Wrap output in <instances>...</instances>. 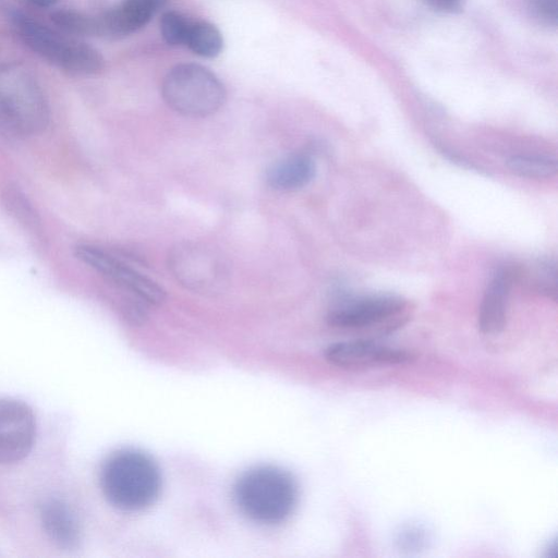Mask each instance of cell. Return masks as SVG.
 Returning <instances> with one entry per match:
<instances>
[{
	"label": "cell",
	"instance_id": "19",
	"mask_svg": "<svg viewBox=\"0 0 558 558\" xmlns=\"http://www.w3.org/2000/svg\"><path fill=\"white\" fill-rule=\"evenodd\" d=\"M192 22L178 11H167L160 19V33L168 45H185Z\"/></svg>",
	"mask_w": 558,
	"mask_h": 558
},
{
	"label": "cell",
	"instance_id": "23",
	"mask_svg": "<svg viewBox=\"0 0 558 558\" xmlns=\"http://www.w3.org/2000/svg\"><path fill=\"white\" fill-rule=\"evenodd\" d=\"M433 7L441 11L453 12L461 7L462 0H427Z\"/></svg>",
	"mask_w": 558,
	"mask_h": 558
},
{
	"label": "cell",
	"instance_id": "16",
	"mask_svg": "<svg viewBox=\"0 0 558 558\" xmlns=\"http://www.w3.org/2000/svg\"><path fill=\"white\" fill-rule=\"evenodd\" d=\"M527 281L532 290L553 301L557 300V263L544 257L535 260L527 269Z\"/></svg>",
	"mask_w": 558,
	"mask_h": 558
},
{
	"label": "cell",
	"instance_id": "10",
	"mask_svg": "<svg viewBox=\"0 0 558 558\" xmlns=\"http://www.w3.org/2000/svg\"><path fill=\"white\" fill-rule=\"evenodd\" d=\"M325 359L343 368H368L404 364L412 355L401 349L367 340L342 341L325 350Z\"/></svg>",
	"mask_w": 558,
	"mask_h": 558
},
{
	"label": "cell",
	"instance_id": "4",
	"mask_svg": "<svg viewBox=\"0 0 558 558\" xmlns=\"http://www.w3.org/2000/svg\"><path fill=\"white\" fill-rule=\"evenodd\" d=\"M10 17L22 41L59 68L77 74H96L102 70L104 58L92 46L68 39L20 11L12 12Z\"/></svg>",
	"mask_w": 558,
	"mask_h": 558
},
{
	"label": "cell",
	"instance_id": "3",
	"mask_svg": "<svg viewBox=\"0 0 558 558\" xmlns=\"http://www.w3.org/2000/svg\"><path fill=\"white\" fill-rule=\"evenodd\" d=\"M49 122L47 99L27 72L14 65L0 69V133L25 137L40 133Z\"/></svg>",
	"mask_w": 558,
	"mask_h": 558
},
{
	"label": "cell",
	"instance_id": "13",
	"mask_svg": "<svg viewBox=\"0 0 558 558\" xmlns=\"http://www.w3.org/2000/svg\"><path fill=\"white\" fill-rule=\"evenodd\" d=\"M313 158L294 154L274 163L267 171V183L278 191H295L306 186L315 177Z\"/></svg>",
	"mask_w": 558,
	"mask_h": 558
},
{
	"label": "cell",
	"instance_id": "21",
	"mask_svg": "<svg viewBox=\"0 0 558 558\" xmlns=\"http://www.w3.org/2000/svg\"><path fill=\"white\" fill-rule=\"evenodd\" d=\"M399 542L407 549H413L415 547H420V545L424 542V537L420 530L410 527L402 532Z\"/></svg>",
	"mask_w": 558,
	"mask_h": 558
},
{
	"label": "cell",
	"instance_id": "11",
	"mask_svg": "<svg viewBox=\"0 0 558 558\" xmlns=\"http://www.w3.org/2000/svg\"><path fill=\"white\" fill-rule=\"evenodd\" d=\"M518 271L510 266L498 268L484 291L477 315L478 330L484 335H497L506 325L511 288Z\"/></svg>",
	"mask_w": 558,
	"mask_h": 558
},
{
	"label": "cell",
	"instance_id": "24",
	"mask_svg": "<svg viewBox=\"0 0 558 558\" xmlns=\"http://www.w3.org/2000/svg\"><path fill=\"white\" fill-rule=\"evenodd\" d=\"M32 4L39 8H49L54 5L59 0H27Z\"/></svg>",
	"mask_w": 558,
	"mask_h": 558
},
{
	"label": "cell",
	"instance_id": "6",
	"mask_svg": "<svg viewBox=\"0 0 558 558\" xmlns=\"http://www.w3.org/2000/svg\"><path fill=\"white\" fill-rule=\"evenodd\" d=\"M169 268L186 289L216 294L228 283V266L220 254L199 243L178 244L169 255Z\"/></svg>",
	"mask_w": 558,
	"mask_h": 558
},
{
	"label": "cell",
	"instance_id": "22",
	"mask_svg": "<svg viewBox=\"0 0 558 558\" xmlns=\"http://www.w3.org/2000/svg\"><path fill=\"white\" fill-rule=\"evenodd\" d=\"M168 0H122V2L138 8L151 15L156 13L158 9L163 7Z\"/></svg>",
	"mask_w": 558,
	"mask_h": 558
},
{
	"label": "cell",
	"instance_id": "18",
	"mask_svg": "<svg viewBox=\"0 0 558 558\" xmlns=\"http://www.w3.org/2000/svg\"><path fill=\"white\" fill-rule=\"evenodd\" d=\"M52 22L61 29L84 36H94V15L74 10H58L51 14Z\"/></svg>",
	"mask_w": 558,
	"mask_h": 558
},
{
	"label": "cell",
	"instance_id": "1",
	"mask_svg": "<svg viewBox=\"0 0 558 558\" xmlns=\"http://www.w3.org/2000/svg\"><path fill=\"white\" fill-rule=\"evenodd\" d=\"M100 486L107 500L124 511H138L158 498L161 476L156 462L135 449L111 454L100 472Z\"/></svg>",
	"mask_w": 558,
	"mask_h": 558
},
{
	"label": "cell",
	"instance_id": "9",
	"mask_svg": "<svg viewBox=\"0 0 558 558\" xmlns=\"http://www.w3.org/2000/svg\"><path fill=\"white\" fill-rule=\"evenodd\" d=\"M36 423L32 409L14 399H0V463L21 461L31 451Z\"/></svg>",
	"mask_w": 558,
	"mask_h": 558
},
{
	"label": "cell",
	"instance_id": "12",
	"mask_svg": "<svg viewBox=\"0 0 558 558\" xmlns=\"http://www.w3.org/2000/svg\"><path fill=\"white\" fill-rule=\"evenodd\" d=\"M40 520L48 537L59 547L75 548L81 541V524L74 510L64 501L49 499L41 505Z\"/></svg>",
	"mask_w": 558,
	"mask_h": 558
},
{
	"label": "cell",
	"instance_id": "20",
	"mask_svg": "<svg viewBox=\"0 0 558 558\" xmlns=\"http://www.w3.org/2000/svg\"><path fill=\"white\" fill-rule=\"evenodd\" d=\"M532 9L543 22L556 25L557 0H532Z\"/></svg>",
	"mask_w": 558,
	"mask_h": 558
},
{
	"label": "cell",
	"instance_id": "17",
	"mask_svg": "<svg viewBox=\"0 0 558 558\" xmlns=\"http://www.w3.org/2000/svg\"><path fill=\"white\" fill-rule=\"evenodd\" d=\"M4 205L9 213L27 228L36 229L39 220L27 197L16 187L8 186L3 193Z\"/></svg>",
	"mask_w": 558,
	"mask_h": 558
},
{
	"label": "cell",
	"instance_id": "7",
	"mask_svg": "<svg viewBox=\"0 0 558 558\" xmlns=\"http://www.w3.org/2000/svg\"><path fill=\"white\" fill-rule=\"evenodd\" d=\"M408 306L405 299L393 293H372L343 299L327 314L331 326L343 329L373 327L391 330L401 323L399 319Z\"/></svg>",
	"mask_w": 558,
	"mask_h": 558
},
{
	"label": "cell",
	"instance_id": "14",
	"mask_svg": "<svg viewBox=\"0 0 558 558\" xmlns=\"http://www.w3.org/2000/svg\"><path fill=\"white\" fill-rule=\"evenodd\" d=\"M185 46L195 54L204 58L218 56L223 47V39L219 29L209 22H192Z\"/></svg>",
	"mask_w": 558,
	"mask_h": 558
},
{
	"label": "cell",
	"instance_id": "2",
	"mask_svg": "<svg viewBox=\"0 0 558 558\" xmlns=\"http://www.w3.org/2000/svg\"><path fill=\"white\" fill-rule=\"evenodd\" d=\"M234 498L240 510L262 524H277L293 512L298 486L286 471L270 465L244 472L235 483Z\"/></svg>",
	"mask_w": 558,
	"mask_h": 558
},
{
	"label": "cell",
	"instance_id": "15",
	"mask_svg": "<svg viewBox=\"0 0 558 558\" xmlns=\"http://www.w3.org/2000/svg\"><path fill=\"white\" fill-rule=\"evenodd\" d=\"M507 166L514 174L530 179L550 178L557 172V160L548 155H514L508 159Z\"/></svg>",
	"mask_w": 558,
	"mask_h": 558
},
{
	"label": "cell",
	"instance_id": "8",
	"mask_svg": "<svg viewBox=\"0 0 558 558\" xmlns=\"http://www.w3.org/2000/svg\"><path fill=\"white\" fill-rule=\"evenodd\" d=\"M75 256L90 268L149 305L165 301V290L154 280L110 252L90 244L75 247Z\"/></svg>",
	"mask_w": 558,
	"mask_h": 558
},
{
	"label": "cell",
	"instance_id": "5",
	"mask_svg": "<svg viewBox=\"0 0 558 558\" xmlns=\"http://www.w3.org/2000/svg\"><path fill=\"white\" fill-rule=\"evenodd\" d=\"M161 94L171 109L194 118L215 113L226 100L221 81L196 63H182L169 70L161 84Z\"/></svg>",
	"mask_w": 558,
	"mask_h": 558
}]
</instances>
